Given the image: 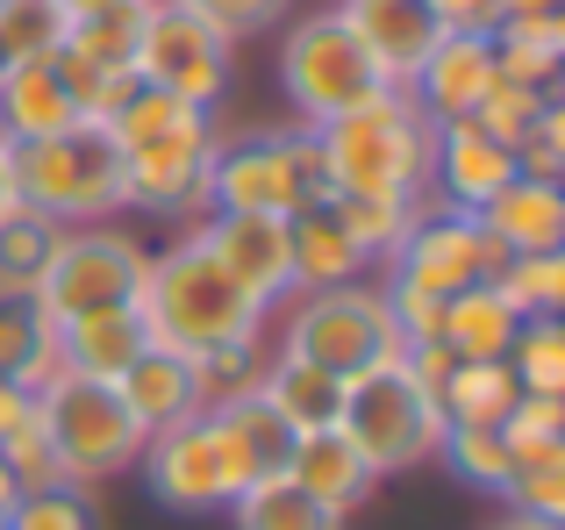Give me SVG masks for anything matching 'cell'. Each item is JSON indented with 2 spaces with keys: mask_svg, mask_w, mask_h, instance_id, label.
<instances>
[{
  "mask_svg": "<svg viewBox=\"0 0 565 530\" xmlns=\"http://www.w3.org/2000/svg\"><path fill=\"white\" fill-rule=\"evenodd\" d=\"M143 273H151V252H143L129 230L86 223V230H65V237H57V252H51V265H43L29 308L43 316V330H57V322H72V316L137 301Z\"/></svg>",
  "mask_w": 565,
  "mask_h": 530,
  "instance_id": "cell-9",
  "label": "cell"
},
{
  "mask_svg": "<svg viewBox=\"0 0 565 530\" xmlns=\"http://www.w3.org/2000/svg\"><path fill=\"white\" fill-rule=\"evenodd\" d=\"M330 158H322L316 129H258V137L215 144L207 166V209H265V215H294L330 201Z\"/></svg>",
  "mask_w": 565,
  "mask_h": 530,
  "instance_id": "cell-6",
  "label": "cell"
},
{
  "mask_svg": "<svg viewBox=\"0 0 565 530\" xmlns=\"http://www.w3.org/2000/svg\"><path fill=\"white\" fill-rule=\"evenodd\" d=\"M72 14L57 0H0V57L8 65H36V57L65 51Z\"/></svg>",
  "mask_w": 565,
  "mask_h": 530,
  "instance_id": "cell-33",
  "label": "cell"
},
{
  "mask_svg": "<svg viewBox=\"0 0 565 530\" xmlns=\"http://www.w3.org/2000/svg\"><path fill=\"white\" fill-rule=\"evenodd\" d=\"M494 86V29H444L429 43V57L415 65L408 100L429 123H466Z\"/></svg>",
  "mask_w": 565,
  "mask_h": 530,
  "instance_id": "cell-16",
  "label": "cell"
},
{
  "mask_svg": "<svg viewBox=\"0 0 565 530\" xmlns=\"http://www.w3.org/2000/svg\"><path fill=\"white\" fill-rule=\"evenodd\" d=\"M137 466H143V488H151V502L172 509V517H207V509H230L215 437H207L201 416H193V423H172V431H158V437H143Z\"/></svg>",
  "mask_w": 565,
  "mask_h": 530,
  "instance_id": "cell-14",
  "label": "cell"
},
{
  "mask_svg": "<svg viewBox=\"0 0 565 530\" xmlns=\"http://www.w3.org/2000/svg\"><path fill=\"white\" fill-rule=\"evenodd\" d=\"M201 423H207V437H215V459H222V488H230V502L244 488H258V480H279V474H287L294 431L273 416V402H265L258 388H236V394H222V402H207Z\"/></svg>",
  "mask_w": 565,
  "mask_h": 530,
  "instance_id": "cell-13",
  "label": "cell"
},
{
  "mask_svg": "<svg viewBox=\"0 0 565 530\" xmlns=\"http://www.w3.org/2000/svg\"><path fill=\"white\" fill-rule=\"evenodd\" d=\"M0 530H100L94 488H72V480H57V488L14 495V509H8V523H0Z\"/></svg>",
  "mask_w": 565,
  "mask_h": 530,
  "instance_id": "cell-38",
  "label": "cell"
},
{
  "mask_svg": "<svg viewBox=\"0 0 565 530\" xmlns=\"http://www.w3.org/2000/svg\"><path fill=\"white\" fill-rule=\"evenodd\" d=\"M515 402H523V388H515L509 359H451V373L437 388L444 423H480V431H501V416Z\"/></svg>",
  "mask_w": 565,
  "mask_h": 530,
  "instance_id": "cell-27",
  "label": "cell"
},
{
  "mask_svg": "<svg viewBox=\"0 0 565 530\" xmlns=\"http://www.w3.org/2000/svg\"><path fill=\"white\" fill-rule=\"evenodd\" d=\"M57 237H65V230H57L51 215H36V209H14L8 223H0V294H8V301H29V294H36Z\"/></svg>",
  "mask_w": 565,
  "mask_h": 530,
  "instance_id": "cell-32",
  "label": "cell"
},
{
  "mask_svg": "<svg viewBox=\"0 0 565 530\" xmlns=\"http://www.w3.org/2000/svg\"><path fill=\"white\" fill-rule=\"evenodd\" d=\"M279 94L294 100V123L322 129L337 115L365 108L373 94H386L380 65L365 57V43L351 36V22L337 8H316L279 36Z\"/></svg>",
  "mask_w": 565,
  "mask_h": 530,
  "instance_id": "cell-8",
  "label": "cell"
},
{
  "mask_svg": "<svg viewBox=\"0 0 565 530\" xmlns=\"http://www.w3.org/2000/svg\"><path fill=\"white\" fill-rule=\"evenodd\" d=\"M515 330H523V316L509 308V294H501L494 279H480V287H458V294H444L437 344L451 351V359H509Z\"/></svg>",
  "mask_w": 565,
  "mask_h": 530,
  "instance_id": "cell-24",
  "label": "cell"
},
{
  "mask_svg": "<svg viewBox=\"0 0 565 530\" xmlns=\"http://www.w3.org/2000/svg\"><path fill=\"white\" fill-rule=\"evenodd\" d=\"M494 287L509 294L515 316H565V252H537V258H509L494 273Z\"/></svg>",
  "mask_w": 565,
  "mask_h": 530,
  "instance_id": "cell-37",
  "label": "cell"
},
{
  "mask_svg": "<svg viewBox=\"0 0 565 530\" xmlns=\"http://www.w3.org/2000/svg\"><path fill=\"white\" fill-rule=\"evenodd\" d=\"M337 431L359 445V459L373 466V480H386V474H408V466L437 459L444 409L408 365L386 359V365H365V373L344 380V416H337Z\"/></svg>",
  "mask_w": 565,
  "mask_h": 530,
  "instance_id": "cell-7",
  "label": "cell"
},
{
  "mask_svg": "<svg viewBox=\"0 0 565 530\" xmlns=\"http://www.w3.org/2000/svg\"><path fill=\"white\" fill-rule=\"evenodd\" d=\"M337 14L351 22V36L365 43V57L380 65L386 86H408L415 65L429 57V43L444 36V22L423 0H337Z\"/></svg>",
  "mask_w": 565,
  "mask_h": 530,
  "instance_id": "cell-19",
  "label": "cell"
},
{
  "mask_svg": "<svg viewBox=\"0 0 565 530\" xmlns=\"http://www.w3.org/2000/svg\"><path fill=\"white\" fill-rule=\"evenodd\" d=\"M501 502L515 517H537V523H565V452L558 459H515L509 480H501Z\"/></svg>",
  "mask_w": 565,
  "mask_h": 530,
  "instance_id": "cell-39",
  "label": "cell"
},
{
  "mask_svg": "<svg viewBox=\"0 0 565 530\" xmlns=\"http://www.w3.org/2000/svg\"><path fill=\"white\" fill-rule=\"evenodd\" d=\"M137 308H143V322H151V344L186 351V359L265 344V337H273V308L207 252L201 230H186L180 244H166V252L151 258Z\"/></svg>",
  "mask_w": 565,
  "mask_h": 530,
  "instance_id": "cell-1",
  "label": "cell"
},
{
  "mask_svg": "<svg viewBox=\"0 0 565 530\" xmlns=\"http://www.w3.org/2000/svg\"><path fill=\"white\" fill-rule=\"evenodd\" d=\"M287 316H279V351L287 359H308L322 373L351 380L365 365H386L401 359V330L386 316V294L365 287V279H344V287H308V294H287Z\"/></svg>",
  "mask_w": 565,
  "mask_h": 530,
  "instance_id": "cell-5",
  "label": "cell"
},
{
  "mask_svg": "<svg viewBox=\"0 0 565 530\" xmlns=\"http://www.w3.org/2000/svg\"><path fill=\"white\" fill-rule=\"evenodd\" d=\"M494 80L558 94V80H565V14H552V22H501L494 29Z\"/></svg>",
  "mask_w": 565,
  "mask_h": 530,
  "instance_id": "cell-29",
  "label": "cell"
},
{
  "mask_svg": "<svg viewBox=\"0 0 565 530\" xmlns=\"http://www.w3.org/2000/svg\"><path fill=\"white\" fill-rule=\"evenodd\" d=\"M487 530H565V523H537V517H515V509H509V517H494Z\"/></svg>",
  "mask_w": 565,
  "mask_h": 530,
  "instance_id": "cell-50",
  "label": "cell"
},
{
  "mask_svg": "<svg viewBox=\"0 0 565 530\" xmlns=\"http://www.w3.org/2000/svg\"><path fill=\"white\" fill-rule=\"evenodd\" d=\"M515 459H558L565 452V394H523V402L501 416Z\"/></svg>",
  "mask_w": 565,
  "mask_h": 530,
  "instance_id": "cell-40",
  "label": "cell"
},
{
  "mask_svg": "<svg viewBox=\"0 0 565 530\" xmlns=\"http://www.w3.org/2000/svg\"><path fill=\"white\" fill-rule=\"evenodd\" d=\"M51 337H57V359H65L72 380H108L115 388L129 373V359L151 344V322H143L137 301H122V308H94V316L57 322Z\"/></svg>",
  "mask_w": 565,
  "mask_h": 530,
  "instance_id": "cell-21",
  "label": "cell"
},
{
  "mask_svg": "<svg viewBox=\"0 0 565 530\" xmlns=\"http://www.w3.org/2000/svg\"><path fill=\"white\" fill-rule=\"evenodd\" d=\"M201 244L258 294L265 308H279L294 294V244H287V215L265 209H207L201 215Z\"/></svg>",
  "mask_w": 565,
  "mask_h": 530,
  "instance_id": "cell-15",
  "label": "cell"
},
{
  "mask_svg": "<svg viewBox=\"0 0 565 530\" xmlns=\"http://www.w3.org/2000/svg\"><path fill=\"white\" fill-rule=\"evenodd\" d=\"M0 80H8V57H0Z\"/></svg>",
  "mask_w": 565,
  "mask_h": 530,
  "instance_id": "cell-53",
  "label": "cell"
},
{
  "mask_svg": "<svg viewBox=\"0 0 565 530\" xmlns=\"http://www.w3.org/2000/svg\"><path fill=\"white\" fill-rule=\"evenodd\" d=\"M258 394L273 402V416L287 423L294 437H308V431H337V416H344V380L322 373V365H308V359H287V351H265V365H258Z\"/></svg>",
  "mask_w": 565,
  "mask_h": 530,
  "instance_id": "cell-23",
  "label": "cell"
},
{
  "mask_svg": "<svg viewBox=\"0 0 565 530\" xmlns=\"http://www.w3.org/2000/svg\"><path fill=\"white\" fill-rule=\"evenodd\" d=\"M501 265H509V258L494 252V237L480 230V215L437 209V201H429L423 223L408 230V244L394 252V265H386V273L444 301V294H458V287H480V279H494Z\"/></svg>",
  "mask_w": 565,
  "mask_h": 530,
  "instance_id": "cell-12",
  "label": "cell"
},
{
  "mask_svg": "<svg viewBox=\"0 0 565 530\" xmlns=\"http://www.w3.org/2000/svg\"><path fill=\"white\" fill-rule=\"evenodd\" d=\"M36 416L51 431V452H57L72 488H100V480L129 474L137 452H143V431L129 423L122 394L108 380H72L65 373L51 394H36Z\"/></svg>",
  "mask_w": 565,
  "mask_h": 530,
  "instance_id": "cell-10",
  "label": "cell"
},
{
  "mask_svg": "<svg viewBox=\"0 0 565 530\" xmlns=\"http://www.w3.org/2000/svg\"><path fill=\"white\" fill-rule=\"evenodd\" d=\"M65 14H94V8H108V0H57Z\"/></svg>",
  "mask_w": 565,
  "mask_h": 530,
  "instance_id": "cell-52",
  "label": "cell"
},
{
  "mask_svg": "<svg viewBox=\"0 0 565 530\" xmlns=\"http://www.w3.org/2000/svg\"><path fill=\"white\" fill-rule=\"evenodd\" d=\"M115 394H122L129 423H137L143 437L172 431V423H193L207 409V388L201 373H193L186 351H166V344H143L137 359H129V373L115 380Z\"/></svg>",
  "mask_w": 565,
  "mask_h": 530,
  "instance_id": "cell-18",
  "label": "cell"
},
{
  "mask_svg": "<svg viewBox=\"0 0 565 530\" xmlns=\"http://www.w3.org/2000/svg\"><path fill=\"white\" fill-rule=\"evenodd\" d=\"M509 373L523 394H565V322L558 316H530L509 344Z\"/></svg>",
  "mask_w": 565,
  "mask_h": 530,
  "instance_id": "cell-36",
  "label": "cell"
},
{
  "mask_svg": "<svg viewBox=\"0 0 565 530\" xmlns=\"http://www.w3.org/2000/svg\"><path fill=\"white\" fill-rule=\"evenodd\" d=\"M565 14V0H494V29L501 22H552Z\"/></svg>",
  "mask_w": 565,
  "mask_h": 530,
  "instance_id": "cell-48",
  "label": "cell"
},
{
  "mask_svg": "<svg viewBox=\"0 0 565 530\" xmlns=\"http://www.w3.org/2000/svg\"><path fill=\"white\" fill-rule=\"evenodd\" d=\"M515 172H530V180H558L565 172V108H558V94H552V108L537 115V129L515 144Z\"/></svg>",
  "mask_w": 565,
  "mask_h": 530,
  "instance_id": "cell-43",
  "label": "cell"
},
{
  "mask_svg": "<svg viewBox=\"0 0 565 530\" xmlns=\"http://www.w3.org/2000/svg\"><path fill=\"white\" fill-rule=\"evenodd\" d=\"M29 416H36V394H29L22 380H8V373H0V437H14Z\"/></svg>",
  "mask_w": 565,
  "mask_h": 530,
  "instance_id": "cell-47",
  "label": "cell"
},
{
  "mask_svg": "<svg viewBox=\"0 0 565 530\" xmlns=\"http://www.w3.org/2000/svg\"><path fill=\"white\" fill-rule=\"evenodd\" d=\"M437 459L451 466V474L466 480V488L494 495L501 480H509L515 452H509V437H501V431H480V423H444V437H437Z\"/></svg>",
  "mask_w": 565,
  "mask_h": 530,
  "instance_id": "cell-34",
  "label": "cell"
},
{
  "mask_svg": "<svg viewBox=\"0 0 565 530\" xmlns=\"http://www.w3.org/2000/svg\"><path fill=\"white\" fill-rule=\"evenodd\" d=\"M287 244H294V294H308V287H344V279L365 273L359 244L344 237V223H337L330 201L294 209L287 215Z\"/></svg>",
  "mask_w": 565,
  "mask_h": 530,
  "instance_id": "cell-26",
  "label": "cell"
},
{
  "mask_svg": "<svg viewBox=\"0 0 565 530\" xmlns=\"http://www.w3.org/2000/svg\"><path fill=\"white\" fill-rule=\"evenodd\" d=\"M79 123V108H72V94L57 86L51 57H36V65H8V80H0V137L8 144H43L57 137V129Z\"/></svg>",
  "mask_w": 565,
  "mask_h": 530,
  "instance_id": "cell-25",
  "label": "cell"
},
{
  "mask_svg": "<svg viewBox=\"0 0 565 530\" xmlns=\"http://www.w3.org/2000/svg\"><path fill=\"white\" fill-rule=\"evenodd\" d=\"M444 29H494V0H423Z\"/></svg>",
  "mask_w": 565,
  "mask_h": 530,
  "instance_id": "cell-46",
  "label": "cell"
},
{
  "mask_svg": "<svg viewBox=\"0 0 565 530\" xmlns=\"http://www.w3.org/2000/svg\"><path fill=\"white\" fill-rule=\"evenodd\" d=\"M236 65V36H222L207 14L180 8V0H151V22L137 36V86L172 100H193V108H215L222 86H230Z\"/></svg>",
  "mask_w": 565,
  "mask_h": 530,
  "instance_id": "cell-11",
  "label": "cell"
},
{
  "mask_svg": "<svg viewBox=\"0 0 565 530\" xmlns=\"http://www.w3.org/2000/svg\"><path fill=\"white\" fill-rule=\"evenodd\" d=\"M14 194H22V209L51 215L57 230H86L129 209L122 151H115L108 123H72L43 144H14Z\"/></svg>",
  "mask_w": 565,
  "mask_h": 530,
  "instance_id": "cell-4",
  "label": "cell"
},
{
  "mask_svg": "<svg viewBox=\"0 0 565 530\" xmlns=\"http://www.w3.org/2000/svg\"><path fill=\"white\" fill-rule=\"evenodd\" d=\"M0 459H8V474H14V488H22V495L57 488V480H65V466H57V452H51V431H43V416H29L14 437H0Z\"/></svg>",
  "mask_w": 565,
  "mask_h": 530,
  "instance_id": "cell-42",
  "label": "cell"
},
{
  "mask_svg": "<svg viewBox=\"0 0 565 530\" xmlns=\"http://www.w3.org/2000/svg\"><path fill=\"white\" fill-rule=\"evenodd\" d=\"M330 158L337 194H408L429 201V158H437V123L408 100V86H386L365 108L337 115L316 129Z\"/></svg>",
  "mask_w": 565,
  "mask_h": 530,
  "instance_id": "cell-3",
  "label": "cell"
},
{
  "mask_svg": "<svg viewBox=\"0 0 565 530\" xmlns=\"http://www.w3.org/2000/svg\"><path fill=\"white\" fill-rule=\"evenodd\" d=\"M230 523L236 530H344L351 517L322 509L316 495H301L287 474H279V480H258V488L236 495V502H230Z\"/></svg>",
  "mask_w": 565,
  "mask_h": 530,
  "instance_id": "cell-31",
  "label": "cell"
},
{
  "mask_svg": "<svg viewBox=\"0 0 565 530\" xmlns=\"http://www.w3.org/2000/svg\"><path fill=\"white\" fill-rule=\"evenodd\" d=\"M57 86L72 94V108H79V123H115V115L129 108V94H137V72H115V65H86V57L57 51L51 57Z\"/></svg>",
  "mask_w": 565,
  "mask_h": 530,
  "instance_id": "cell-35",
  "label": "cell"
},
{
  "mask_svg": "<svg viewBox=\"0 0 565 530\" xmlns=\"http://www.w3.org/2000/svg\"><path fill=\"white\" fill-rule=\"evenodd\" d=\"M544 108H552V94H537V86H515V80H494V86H487V100L472 108V123H480L494 144H509V151H515V144L537 129Z\"/></svg>",
  "mask_w": 565,
  "mask_h": 530,
  "instance_id": "cell-41",
  "label": "cell"
},
{
  "mask_svg": "<svg viewBox=\"0 0 565 530\" xmlns=\"http://www.w3.org/2000/svg\"><path fill=\"white\" fill-rule=\"evenodd\" d=\"M115 151H122V187L129 209L151 215H207V166H215V108H193V100L151 94L137 86L129 108L108 123Z\"/></svg>",
  "mask_w": 565,
  "mask_h": 530,
  "instance_id": "cell-2",
  "label": "cell"
},
{
  "mask_svg": "<svg viewBox=\"0 0 565 530\" xmlns=\"http://www.w3.org/2000/svg\"><path fill=\"white\" fill-rule=\"evenodd\" d=\"M287 480L301 495H316L322 509H337V517H351V509H365L373 502V466L359 459V445H351L344 431H308V437H294V452H287Z\"/></svg>",
  "mask_w": 565,
  "mask_h": 530,
  "instance_id": "cell-22",
  "label": "cell"
},
{
  "mask_svg": "<svg viewBox=\"0 0 565 530\" xmlns=\"http://www.w3.org/2000/svg\"><path fill=\"white\" fill-rule=\"evenodd\" d=\"M180 8L207 14L222 36H258V29H273L287 14V0H180Z\"/></svg>",
  "mask_w": 565,
  "mask_h": 530,
  "instance_id": "cell-45",
  "label": "cell"
},
{
  "mask_svg": "<svg viewBox=\"0 0 565 530\" xmlns=\"http://www.w3.org/2000/svg\"><path fill=\"white\" fill-rule=\"evenodd\" d=\"M143 22H151V0H108V8H94V14H72L65 51H72V57H86V65H115V72H129V65H137V36H143Z\"/></svg>",
  "mask_w": 565,
  "mask_h": 530,
  "instance_id": "cell-30",
  "label": "cell"
},
{
  "mask_svg": "<svg viewBox=\"0 0 565 530\" xmlns=\"http://www.w3.org/2000/svg\"><path fill=\"white\" fill-rule=\"evenodd\" d=\"M14 495H22V488H14V474H8V459H0V523H8V509H14Z\"/></svg>",
  "mask_w": 565,
  "mask_h": 530,
  "instance_id": "cell-51",
  "label": "cell"
},
{
  "mask_svg": "<svg viewBox=\"0 0 565 530\" xmlns=\"http://www.w3.org/2000/svg\"><path fill=\"white\" fill-rule=\"evenodd\" d=\"M43 337H51V330H43V316H36V308H29V301H8V294H0V373L14 380L29 359H36V344H43Z\"/></svg>",
  "mask_w": 565,
  "mask_h": 530,
  "instance_id": "cell-44",
  "label": "cell"
},
{
  "mask_svg": "<svg viewBox=\"0 0 565 530\" xmlns=\"http://www.w3.org/2000/svg\"><path fill=\"white\" fill-rule=\"evenodd\" d=\"M14 209H22V194H14V144L0 137V223H8Z\"/></svg>",
  "mask_w": 565,
  "mask_h": 530,
  "instance_id": "cell-49",
  "label": "cell"
},
{
  "mask_svg": "<svg viewBox=\"0 0 565 530\" xmlns=\"http://www.w3.org/2000/svg\"><path fill=\"white\" fill-rule=\"evenodd\" d=\"M337 223H344V237L359 244L365 265H394V252L408 244V230L423 223L429 201H408V194H330Z\"/></svg>",
  "mask_w": 565,
  "mask_h": 530,
  "instance_id": "cell-28",
  "label": "cell"
},
{
  "mask_svg": "<svg viewBox=\"0 0 565 530\" xmlns=\"http://www.w3.org/2000/svg\"><path fill=\"white\" fill-rule=\"evenodd\" d=\"M515 180V151L494 144L480 123H437V158H429V201L437 209H466L480 215L501 187Z\"/></svg>",
  "mask_w": 565,
  "mask_h": 530,
  "instance_id": "cell-17",
  "label": "cell"
},
{
  "mask_svg": "<svg viewBox=\"0 0 565 530\" xmlns=\"http://www.w3.org/2000/svg\"><path fill=\"white\" fill-rule=\"evenodd\" d=\"M480 230L494 237L501 258L565 252V187H558V180H530V172H515V180L480 209Z\"/></svg>",
  "mask_w": 565,
  "mask_h": 530,
  "instance_id": "cell-20",
  "label": "cell"
}]
</instances>
